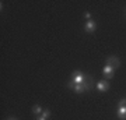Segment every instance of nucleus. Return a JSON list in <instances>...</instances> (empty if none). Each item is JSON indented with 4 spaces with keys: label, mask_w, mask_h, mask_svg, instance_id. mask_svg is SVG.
Returning a JSON list of instances; mask_svg holds the SVG:
<instances>
[{
    "label": "nucleus",
    "mask_w": 126,
    "mask_h": 120,
    "mask_svg": "<svg viewBox=\"0 0 126 120\" xmlns=\"http://www.w3.org/2000/svg\"><path fill=\"white\" fill-rule=\"evenodd\" d=\"M72 81L74 84H84L86 85V74H83L81 71H74L72 74Z\"/></svg>",
    "instance_id": "1"
},
{
    "label": "nucleus",
    "mask_w": 126,
    "mask_h": 120,
    "mask_svg": "<svg viewBox=\"0 0 126 120\" xmlns=\"http://www.w3.org/2000/svg\"><path fill=\"white\" fill-rule=\"evenodd\" d=\"M69 87H70V88H72L73 91H74V92H77V93L84 92V91L87 89L84 84H74L73 81H70V82H69Z\"/></svg>",
    "instance_id": "2"
},
{
    "label": "nucleus",
    "mask_w": 126,
    "mask_h": 120,
    "mask_svg": "<svg viewBox=\"0 0 126 120\" xmlns=\"http://www.w3.org/2000/svg\"><path fill=\"white\" fill-rule=\"evenodd\" d=\"M107 66L112 67L113 70H115V68H118V67L121 66V62H119V59H118V57H115V56H111V57L107 59Z\"/></svg>",
    "instance_id": "3"
},
{
    "label": "nucleus",
    "mask_w": 126,
    "mask_h": 120,
    "mask_svg": "<svg viewBox=\"0 0 126 120\" xmlns=\"http://www.w3.org/2000/svg\"><path fill=\"white\" fill-rule=\"evenodd\" d=\"M97 89H98L99 92H105V91H108L109 89V82L107 80H101V81H98L97 82Z\"/></svg>",
    "instance_id": "4"
},
{
    "label": "nucleus",
    "mask_w": 126,
    "mask_h": 120,
    "mask_svg": "<svg viewBox=\"0 0 126 120\" xmlns=\"http://www.w3.org/2000/svg\"><path fill=\"white\" fill-rule=\"evenodd\" d=\"M84 29H86V32H88V34H93V32H95V29H97V24H95L94 20L87 21L86 25H84Z\"/></svg>",
    "instance_id": "5"
},
{
    "label": "nucleus",
    "mask_w": 126,
    "mask_h": 120,
    "mask_svg": "<svg viewBox=\"0 0 126 120\" xmlns=\"http://www.w3.org/2000/svg\"><path fill=\"white\" fill-rule=\"evenodd\" d=\"M102 74H104L105 78H112V77H113V68H112V67H109V66H104Z\"/></svg>",
    "instance_id": "6"
},
{
    "label": "nucleus",
    "mask_w": 126,
    "mask_h": 120,
    "mask_svg": "<svg viewBox=\"0 0 126 120\" xmlns=\"http://www.w3.org/2000/svg\"><path fill=\"white\" fill-rule=\"evenodd\" d=\"M116 115L121 120H126V107L123 106H118V110H116Z\"/></svg>",
    "instance_id": "7"
},
{
    "label": "nucleus",
    "mask_w": 126,
    "mask_h": 120,
    "mask_svg": "<svg viewBox=\"0 0 126 120\" xmlns=\"http://www.w3.org/2000/svg\"><path fill=\"white\" fill-rule=\"evenodd\" d=\"M42 107L39 106V105H34V106H32V113H34V115H39V113H42Z\"/></svg>",
    "instance_id": "8"
},
{
    "label": "nucleus",
    "mask_w": 126,
    "mask_h": 120,
    "mask_svg": "<svg viewBox=\"0 0 126 120\" xmlns=\"http://www.w3.org/2000/svg\"><path fill=\"white\" fill-rule=\"evenodd\" d=\"M41 115H42V117H45V119H49L50 117V112L49 110H44Z\"/></svg>",
    "instance_id": "9"
},
{
    "label": "nucleus",
    "mask_w": 126,
    "mask_h": 120,
    "mask_svg": "<svg viewBox=\"0 0 126 120\" xmlns=\"http://www.w3.org/2000/svg\"><path fill=\"white\" fill-rule=\"evenodd\" d=\"M118 106H123V107H126V98L125 99H121V102H119V105Z\"/></svg>",
    "instance_id": "10"
},
{
    "label": "nucleus",
    "mask_w": 126,
    "mask_h": 120,
    "mask_svg": "<svg viewBox=\"0 0 126 120\" xmlns=\"http://www.w3.org/2000/svg\"><path fill=\"white\" fill-rule=\"evenodd\" d=\"M84 17H86L87 20H88V21H90V18H91V14H90V13H86V14H84Z\"/></svg>",
    "instance_id": "11"
},
{
    "label": "nucleus",
    "mask_w": 126,
    "mask_h": 120,
    "mask_svg": "<svg viewBox=\"0 0 126 120\" xmlns=\"http://www.w3.org/2000/svg\"><path fill=\"white\" fill-rule=\"evenodd\" d=\"M36 120H48V119H45V117H42V116H41V117H38Z\"/></svg>",
    "instance_id": "12"
},
{
    "label": "nucleus",
    "mask_w": 126,
    "mask_h": 120,
    "mask_svg": "<svg viewBox=\"0 0 126 120\" xmlns=\"http://www.w3.org/2000/svg\"><path fill=\"white\" fill-rule=\"evenodd\" d=\"M7 120H17V119H16V117H9Z\"/></svg>",
    "instance_id": "13"
}]
</instances>
